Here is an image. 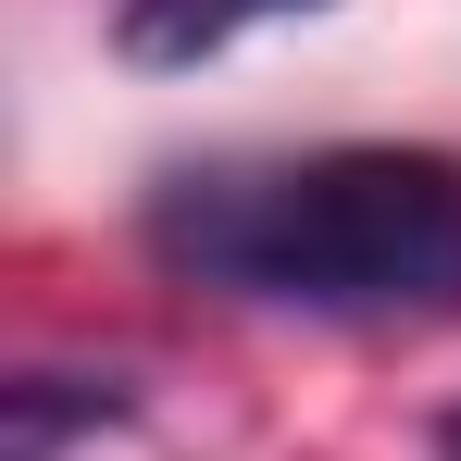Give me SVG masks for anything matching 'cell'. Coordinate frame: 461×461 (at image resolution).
<instances>
[{
	"label": "cell",
	"mask_w": 461,
	"mask_h": 461,
	"mask_svg": "<svg viewBox=\"0 0 461 461\" xmlns=\"http://www.w3.org/2000/svg\"><path fill=\"white\" fill-rule=\"evenodd\" d=\"M138 237L175 287H212L237 312H300V324H449L461 312V162L449 150L175 162Z\"/></svg>",
	"instance_id": "obj_1"
},
{
	"label": "cell",
	"mask_w": 461,
	"mask_h": 461,
	"mask_svg": "<svg viewBox=\"0 0 461 461\" xmlns=\"http://www.w3.org/2000/svg\"><path fill=\"white\" fill-rule=\"evenodd\" d=\"M275 13H324V0H125L113 13V50L125 63H212L225 38L275 25Z\"/></svg>",
	"instance_id": "obj_2"
},
{
	"label": "cell",
	"mask_w": 461,
	"mask_h": 461,
	"mask_svg": "<svg viewBox=\"0 0 461 461\" xmlns=\"http://www.w3.org/2000/svg\"><path fill=\"white\" fill-rule=\"evenodd\" d=\"M125 411H138L125 375H25L13 386V461H63L76 424H125Z\"/></svg>",
	"instance_id": "obj_3"
},
{
	"label": "cell",
	"mask_w": 461,
	"mask_h": 461,
	"mask_svg": "<svg viewBox=\"0 0 461 461\" xmlns=\"http://www.w3.org/2000/svg\"><path fill=\"white\" fill-rule=\"evenodd\" d=\"M437 449H449V461H461V411H449V424H437Z\"/></svg>",
	"instance_id": "obj_4"
}]
</instances>
